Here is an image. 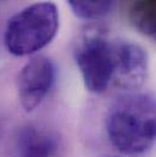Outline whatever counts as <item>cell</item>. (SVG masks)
I'll use <instances>...</instances> for the list:
<instances>
[{"label": "cell", "mask_w": 156, "mask_h": 157, "mask_svg": "<svg viewBox=\"0 0 156 157\" xmlns=\"http://www.w3.org/2000/svg\"><path fill=\"white\" fill-rule=\"evenodd\" d=\"M106 134L121 154L137 156L148 152L155 144V100L150 94H128L118 98L110 107Z\"/></svg>", "instance_id": "1"}, {"label": "cell", "mask_w": 156, "mask_h": 157, "mask_svg": "<svg viewBox=\"0 0 156 157\" xmlns=\"http://www.w3.org/2000/svg\"><path fill=\"white\" fill-rule=\"evenodd\" d=\"M59 26V9L54 2L32 4L9 20L4 33L5 48L15 56L33 55L54 40Z\"/></svg>", "instance_id": "2"}, {"label": "cell", "mask_w": 156, "mask_h": 157, "mask_svg": "<svg viewBox=\"0 0 156 157\" xmlns=\"http://www.w3.org/2000/svg\"><path fill=\"white\" fill-rule=\"evenodd\" d=\"M73 55L84 86L93 94L105 93L114 78V41L98 29L88 31Z\"/></svg>", "instance_id": "3"}, {"label": "cell", "mask_w": 156, "mask_h": 157, "mask_svg": "<svg viewBox=\"0 0 156 157\" xmlns=\"http://www.w3.org/2000/svg\"><path fill=\"white\" fill-rule=\"evenodd\" d=\"M56 68L51 59L38 55L32 57L20 71L17 77V93L22 109L34 111L53 88Z\"/></svg>", "instance_id": "4"}, {"label": "cell", "mask_w": 156, "mask_h": 157, "mask_svg": "<svg viewBox=\"0 0 156 157\" xmlns=\"http://www.w3.org/2000/svg\"><path fill=\"white\" fill-rule=\"evenodd\" d=\"M149 57L145 49L133 41H114L112 84L123 90L139 89L148 77Z\"/></svg>", "instance_id": "5"}, {"label": "cell", "mask_w": 156, "mask_h": 157, "mask_svg": "<svg viewBox=\"0 0 156 157\" xmlns=\"http://www.w3.org/2000/svg\"><path fill=\"white\" fill-rule=\"evenodd\" d=\"M60 138L53 130L36 124L20 127L11 140V157H57Z\"/></svg>", "instance_id": "6"}, {"label": "cell", "mask_w": 156, "mask_h": 157, "mask_svg": "<svg viewBox=\"0 0 156 157\" xmlns=\"http://www.w3.org/2000/svg\"><path fill=\"white\" fill-rule=\"evenodd\" d=\"M129 20L138 32L154 37L156 32V0H134L129 10Z\"/></svg>", "instance_id": "7"}, {"label": "cell", "mask_w": 156, "mask_h": 157, "mask_svg": "<svg viewBox=\"0 0 156 157\" xmlns=\"http://www.w3.org/2000/svg\"><path fill=\"white\" fill-rule=\"evenodd\" d=\"M72 12L82 20H96L107 15L115 0H67Z\"/></svg>", "instance_id": "8"}, {"label": "cell", "mask_w": 156, "mask_h": 157, "mask_svg": "<svg viewBox=\"0 0 156 157\" xmlns=\"http://www.w3.org/2000/svg\"><path fill=\"white\" fill-rule=\"evenodd\" d=\"M112 157H117V156H112Z\"/></svg>", "instance_id": "9"}]
</instances>
